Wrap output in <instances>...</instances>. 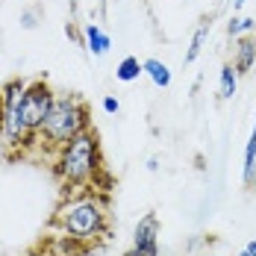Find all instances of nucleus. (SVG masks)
<instances>
[{"instance_id": "1", "label": "nucleus", "mask_w": 256, "mask_h": 256, "mask_svg": "<svg viewBox=\"0 0 256 256\" xmlns=\"http://www.w3.org/2000/svg\"><path fill=\"white\" fill-rule=\"evenodd\" d=\"M100 168H103V150L94 130L80 132L71 142H65L62 148L53 150L50 171L65 194L80 192V188H92V180Z\"/></svg>"}, {"instance_id": "2", "label": "nucleus", "mask_w": 256, "mask_h": 256, "mask_svg": "<svg viewBox=\"0 0 256 256\" xmlns=\"http://www.w3.org/2000/svg\"><path fill=\"white\" fill-rule=\"evenodd\" d=\"M53 227L62 236L80 242V244L94 242V238H106V232H109V204L94 188L92 192L88 188L71 192V194H65V200L56 209Z\"/></svg>"}, {"instance_id": "3", "label": "nucleus", "mask_w": 256, "mask_h": 256, "mask_svg": "<svg viewBox=\"0 0 256 256\" xmlns=\"http://www.w3.org/2000/svg\"><path fill=\"white\" fill-rule=\"evenodd\" d=\"M92 130V109L80 94H56L50 106V115L44 121V127L38 130V148L56 150L65 142H71L74 136Z\"/></svg>"}, {"instance_id": "4", "label": "nucleus", "mask_w": 256, "mask_h": 256, "mask_svg": "<svg viewBox=\"0 0 256 256\" xmlns=\"http://www.w3.org/2000/svg\"><path fill=\"white\" fill-rule=\"evenodd\" d=\"M24 88L26 80H9L0 88V138L6 150H26L38 144L24 124V112H21Z\"/></svg>"}, {"instance_id": "5", "label": "nucleus", "mask_w": 256, "mask_h": 256, "mask_svg": "<svg viewBox=\"0 0 256 256\" xmlns=\"http://www.w3.org/2000/svg\"><path fill=\"white\" fill-rule=\"evenodd\" d=\"M53 100H56V92L48 86V80H26L21 112H24L26 130H30V136H32L36 142H38V130L44 127V121H48V115H50Z\"/></svg>"}, {"instance_id": "6", "label": "nucleus", "mask_w": 256, "mask_h": 256, "mask_svg": "<svg viewBox=\"0 0 256 256\" xmlns=\"http://www.w3.org/2000/svg\"><path fill=\"white\" fill-rule=\"evenodd\" d=\"M132 248L159 256V215H156V212H148V215L136 224V232H132Z\"/></svg>"}, {"instance_id": "7", "label": "nucleus", "mask_w": 256, "mask_h": 256, "mask_svg": "<svg viewBox=\"0 0 256 256\" xmlns=\"http://www.w3.org/2000/svg\"><path fill=\"white\" fill-rule=\"evenodd\" d=\"M232 65L238 74H248L256 65V32L254 36H242L238 44H236V53H232Z\"/></svg>"}, {"instance_id": "8", "label": "nucleus", "mask_w": 256, "mask_h": 256, "mask_svg": "<svg viewBox=\"0 0 256 256\" xmlns=\"http://www.w3.org/2000/svg\"><path fill=\"white\" fill-rule=\"evenodd\" d=\"M82 36H86V48H88L92 56H103V53H109V48H112V38L98 24H86L82 26Z\"/></svg>"}, {"instance_id": "9", "label": "nucleus", "mask_w": 256, "mask_h": 256, "mask_svg": "<svg viewBox=\"0 0 256 256\" xmlns=\"http://www.w3.org/2000/svg\"><path fill=\"white\" fill-rule=\"evenodd\" d=\"M142 74H144V62L138 56H124L115 68V80H121V82H136Z\"/></svg>"}, {"instance_id": "10", "label": "nucleus", "mask_w": 256, "mask_h": 256, "mask_svg": "<svg viewBox=\"0 0 256 256\" xmlns=\"http://www.w3.org/2000/svg\"><path fill=\"white\" fill-rule=\"evenodd\" d=\"M242 177H244L248 188L256 186V121H254V130H250V138H248V148H244V174Z\"/></svg>"}, {"instance_id": "11", "label": "nucleus", "mask_w": 256, "mask_h": 256, "mask_svg": "<svg viewBox=\"0 0 256 256\" xmlns=\"http://www.w3.org/2000/svg\"><path fill=\"white\" fill-rule=\"evenodd\" d=\"M236 88H238V71H236L232 62H227L221 68V77H218V94H221V100H230L232 94H236Z\"/></svg>"}, {"instance_id": "12", "label": "nucleus", "mask_w": 256, "mask_h": 256, "mask_svg": "<svg viewBox=\"0 0 256 256\" xmlns=\"http://www.w3.org/2000/svg\"><path fill=\"white\" fill-rule=\"evenodd\" d=\"M144 74L154 80V86H159V88L171 86V68L162 59H144Z\"/></svg>"}, {"instance_id": "13", "label": "nucleus", "mask_w": 256, "mask_h": 256, "mask_svg": "<svg viewBox=\"0 0 256 256\" xmlns=\"http://www.w3.org/2000/svg\"><path fill=\"white\" fill-rule=\"evenodd\" d=\"M209 21H200V26L194 30V36H192V44H188V50H186V65H192L200 53H204V44H206V38H209Z\"/></svg>"}, {"instance_id": "14", "label": "nucleus", "mask_w": 256, "mask_h": 256, "mask_svg": "<svg viewBox=\"0 0 256 256\" xmlns=\"http://www.w3.org/2000/svg\"><path fill=\"white\" fill-rule=\"evenodd\" d=\"M92 188H98V192H109V188H115V182H112V174L106 171V165H103L100 171L94 174V180H92Z\"/></svg>"}, {"instance_id": "15", "label": "nucleus", "mask_w": 256, "mask_h": 256, "mask_svg": "<svg viewBox=\"0 0 256 256\" xmlns=\"http://www.w3.org/2000/svg\"><path fill=\"white\" fill-rule=\"evenodd\" d=\"M103 112H106V115H118V112H121V103H118V98L106 94V98H103Z\"/></svg>"}, {"instance_id": "16", "label": "nucleus", "mask_w": 256, "mask_h": 256, "mask_svg": "<svg viewBox=\"0 0 256 256\" xmlns=\"http://www.w3.org/2000/svg\"><path fill=\"white\" fill-rule=\"evenodd\" d=\"M227 32H230L232 38H242V18H230V24H227Z\"/></svg>"}, {"instance_id": "17", "label": "nucleus", "mask_w": 256, "mask_h": 256, "mask_svg": "<svg viewBox=\"0 0 256 256\" xmlns=\"http://www.w3.org/2000/svg\"><path fill=\"white\" fill-rule=\"evenodd\" d=\"M256 32V18H242V36H254Z\"/></svg>"}, {"instance_id": "18", "label": "nucleus", "mask_w": 256, "mask_h": 256, "mask_svg": "<svg viewBox=\"0 0 256 256\" xmlns=\"http://www.w3.org/2000/svg\"><path fill=\"white\" fill-rule=\"evenodd\" d=\"M124 256H156V254H148V250H138V248H130Z\"/></svg>"}, {"instance_id": "19", "label": "nucleus", "mask_w": 256, "mask_h": 256, "mask_svg": "<svg viewBox=\"0 0 256 256\" xmlns=\"http://www.w3.org/2000/svg\"><path fill=\"white\" fill-rule=\"evenodd\" d=\"M244 250H248V256H256V238H250V242L244 244Z\"/></svg>"}, {"instance_id": "20", "label": "nucleus", "mask_w": 256, "mask_h": 256, "mask_svg": "<svg viewBox=\"0 0 256 256\" xmlns=\"http://www.w3.org/2000/svg\"><path fill=\"white\" fill-rule=\"evenodd\" d=\"M232 6H236V9H238V6H244V0H232Z\"/></svg>"}, {"instance_id": "21", "label": "nucleus", "mask_w": 256, "mask_h": 256, "mask_svg": "<svg viewBox=\"0 0 256 256\" xmlns=\"http://www.w3.org/2000/svg\"><path fill=\"white\" fill-rule=\"evenodd\" d=\"M238 256H248V250H242V254H238Z\"/></svg>"}]
</instances>
